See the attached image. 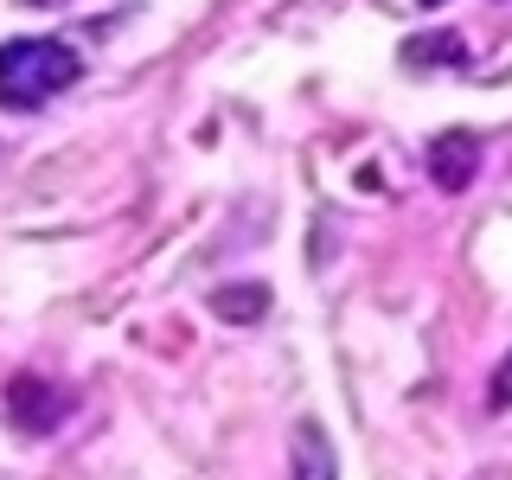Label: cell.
Returning a JSON list of instances; mask_svg holds the SVG:
<instances>
[{
    "label": "cell",
    "mask_w": 512,
    "mask_h": 480,
    "mask_svg": "<svg viewBox=\"0 0 512 480\" xmlns=\"http://www.w3.org/2000/svg\"><path fill=\"white\" fill-rule=\"evenodd\" d=\"M84 77V58L58 39H13L0 45V109H45L58 90Z\"/></svg>",
    "instance_id": "obj_1"
},
{
    "label": "cell",
    "mask_w": 512,
    "mask_h": 480,
    "mask_svg": "<svg viewBox=\"0 0 512 480\" xmlns=\"http://www.w3.org/2000/svg\"><path fill=\"white\" fill-rule=\"evenodd\" d=\"M480 167V141L468 135V128H448V135H436V148H429V173H436L442 192H461L474 180Z\"/></svg>",
    "instance_id": "obj_2"
},
{
    "label": "cell",
    "mask_w": 512,
    "mask_h": 480,
    "mask_svg": "<svg viewBox=\"0 0 512 480\" xmlns=\"http://www.w3.org/2000/svg\"><path fill=\"white\" fill-rule=\"evenodd\" d=\"M7 404H13V416H20L26 429H52V423H64V391H52L45 378H13Z\"/></svg>",
    "instance_id": "obj_3"
},
{
    "label": "cell",
    "mask_w": 512,
    "mask_h": 480,
    "mask_svg": "<svg viewBox=\"0 0 512 480\" xmlns=\"http://www.w3.org/2000/svg\"><path fill=\"white\" fill-rule=\"evenodd\" d=\"M340 468H333V448L327 436H320L314 423H301L295 429V461H288V480H333Z\"/></svg>",
    "instance_id": "obj_4"
},
{
    "label": "cell",
    "mask_w": 512,
    "mask_h": 480,
    "mask_svg": "<svg viewBox=\"0 0 512 480\" xmlns=\"http://www.w3.org/2000/svg\"><path fill=\"white\" fill-rule=\"evenodd\" d=\"M212 308H218L224 320H237V327H250V320L269 308V288H263V282H244V288H218V295H212Z\"/></svg>",
    "instance_id": "obj_5"
},
{
    "label": "cell",
    "mask_w": 512,
    "mask_h": 480,
    "mask_svg": "<svg viewBox=\"0 0 512 480\" xmlns=\"http://www.w3.org/2000/svg\"><path fill=\"white\" fill-rule=\"evenodd\" d=\"M404 64H416V71H429V64H461V39H455V32L410 39V45H404Z\"/></svg>",
    "instance_id": "obj_6"
},
{
    "label": "cell",
    "mask_w": 512,
    "mask_h": 480,
    "mask_svg": "<svg viewBox=\"0 0 512 480\" xmlns=\"http://www.w3.org/2000/svg\"><path fill=\"white\" fill-rule=\"evenodd\" d=\"M487 404H493V410H512V352L500 359V372H493V391H487Z\"/></svg>",
    "instance_id": "obj_7"
},
{
    "label": "cell",
    "mask_w": 512,
    "mask_h": 480,
    "mask_svg": "<svg viewBox=\"0 0 512 480\" xmlns=\"http://www.w3.org/2000/svg\"><path fill=\"white\" fill-rule=\"evenodd\" d=\"M423 7H442V0H423Z\"/></svg>",
    "instance_id": "obj_8"
}]
</instances>
